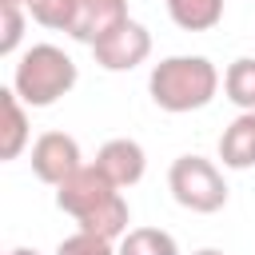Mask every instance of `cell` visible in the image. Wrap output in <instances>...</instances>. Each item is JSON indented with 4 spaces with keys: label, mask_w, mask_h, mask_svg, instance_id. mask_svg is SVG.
Here are the masks:
<instances>
[{
    "label": "cell",
    "mask_w": 255,
    "mask_h": 255,
    "mask_svg": "<svg viewBox=\"0 0 255 255\" xmlns=\"http://www.w3.org/2000/svg\"><path fill=\"white\" fill-rule=\"evenodd\" d=\"M56 207L64 215H72L80 231H92V235H104V239H116V243L131 231L128 227L131 211H128L124 187H116L96 163L76 167L56 187Z\"/></svg>",
    "instance_id": "6da1fadb"
},
{
    "label": "cell",
    "mask_w": 255,
    "mask_h": 255,
    "mask_svg": "<svg viewBox=\"0 0 255 255\" xmlns=\"http://www.w3.org/2000/svg\"><path fill=\"white\" fill-rule=\"evenodd\" d=\"M147 92L159 112H171V116L199 112L219 92V68L207 56H167L151 68Z\"/></svg>",
    "instance_id": "7a4b0ae2"
},
{
    "label": "cell",
    "mask_w": 255,
    "mask_h": 255,
    "mask_svg": "<svg viewBox=\"0 0 255 255\" xmlns=\"http://www.w3.org/2000/svg\"><path fill=\"white\" fill-rule=\"evenodd\" d=\"M76 60L56 44H32L12 68V88L28 108H52L60 96L76 88Z\"/></svg>",
    "instance_id": "3957f363"
},
{
    "label": "cell",
    "mask_w": 255,
    "mask_h": 255,
    "mask_svg": "<svg viewBox=\"0 0 255 255\" xmlns=\"http://www.w3.org/2000/svg\"><path fill=\"white\" fill-rule=\"evenodd\" d=\"M167 187H171V199L183 211H195V215H215L227 203L223 171L211 159H203V155H179V159H171Z\"/></svg>",
    "instance_id": "277c9868"
},
{
    "label": "cell",
    "mask_w": 255,
    "mask_h": 255,
    "mask_svg": "<svg viewBox=\"0 0 255 255\" xmlns=\"http://www.w3.org/2000/svg\"><path fill=\"white\" fill-rule=\"evenodd\" d=\"M92 56H96V64L104 72H131L151 56V32L139 20H124L100 44H92Z\"/></svg>",
    "instance_id": "5b68a950"
},
{
    "label": "cell",
    "mask_w": 255,
    "mask_h": 255,
    "mask_svg": "<svg viewBox=\"0 0 255 255\" xmlns=\"http://www.w3.org/2000/svg\"><path fill=\"white\" fill-rule=\"evenodd\" d=\"M76 167H84L76 135H68V131H44V135H36V143H32V171H36L40 183L60 187Z\"/></svg>",
    "instance_id": "8992f818"
},
{
    "label": "cell",
    "mask_w": 255,
    "mask_h": 255,
    "mask_svg": "<svg viewBox=\"0 0 255 255\" xmlns=\"http://www.w3.org/2000/svg\"><path fill=\"white\" fill-rule=\"evenodd\" d=\"M124 20H131V16H128V0H76L68 36L92 48V44H100L108 32H116Z\"/></svg>",
    "instance_id": "52a82bcc"
},
{
    "label": "cell",
    "mask_w": 255,
    "mask_h": 255,
    "mask_svg": "<svg viewBox=\"0 0 255 255\" xmlns=\"http://www.w3.org/2000/svg\"><path fill=\"white\" fill-rule=\"evenodd\" d=\"M96 167H100L116 187H131V183H139L143 171H147V151H143L135 139L116 135V139H108V143L96 151Z\"/></svg>",
    "instance_id": "ba28073f"
},
{
    "label": "cell",
    "mask_w": 255,
    "mask_h": 255,
    "mask_svg": "<svg viewBox=\"0 0 255 255\" xmlns=\"http://www.w3.org/2000/svg\"><path fill=\"white\" fill-rule=\"evenodd\" d=\"M219 159L231 171L255 167V112H239L219 135Z\"/></svg>",
    "instance_id": "9c48e42d"
},
{
    "label": "cell",
    "mask_w": 255,
    "mask_h": 255,
    "mask_svg": "<svg viewBox=\"0 0 255 255\" xmlns=\"http://www.w3.org/2000/svg\"><path fill=\"white\" fill-rule=\"evenodd\" d=\"M0 104H4V135H0V159H16L24 147H28V104L16 96V88L8 84L0 92Z\"/></svg>",
    "instance_id": "30bf717a"
},
{
    "label": "cell",
    "mask_w": 255,
    "mask_h": 255,
    "mask_svg": "<svg viewBox=\"0 0 255 255\" xmlns=\"http://www.w3.org/2000/svg\"><path fill=\"white\" fill-rule=\"evenodd\" d=\"M167 16L183 32H207L223 20V0H163Z\"/></svg>",
    "instance_id": "8fae6325"
},
{
    "label": "cell",
    "mask_w": 255,
    "mask_h": 255,
    "mask_svg": "<svg viewBox=\"0 0 255 255\" xmlns=\"http://www.w3.org/2000/svg\"><path fill=\"white\" fill-rule=\"evenodd\" d=\"M223 92L239 112H255V56H239L223 72Z\"/></svg>",
    "instance_id": "7c38bea8"
},
{
    "label": "cell",
    "mask_w": 255,
    "mask_h": 255,
    "mask_svg": "<svg viewBox=\"0 0 255 255\" xmlns=\"http://www.w3.org/2000/svg\"><path fill=\"white\" fill-rule=\"evenodd\" d=\"M116 251L120 255H179V243L163 227H131L116 243Z\"/></svg>",
    "instance_id": "4fadbf2b"
},
{
    "label": "cell",
    "mask_w": 255,
    "mask_h": 255,
    "mask_svg": "<svg viewBox=\"0 0 255 255\" xmlns=\"http://www.w3.org/2000/svg\"><path fill=\"white\" fill-rule=\"evenodd\" d=\"M28 8V16L52 32H68L72 24V12H76V0H20Z\"/></svg>",
    "instance_id": "5bb4252c"
},
{
    "label": "cell",
    "mask_w": 255,
    "mask_h": 255,
    "mask_svg": "<svg viewBox=\"0 0 255 255\" xmlns=\"http://www.w3.org/2000/svg\"><path fill=\"white\" fill-rule=\"evenodd\" d=\"M24 4H16V0H0V56H12L16 48H20V40H24Z\"/></svg>",
    "instance_id": "9a60e30c"
},
{
    "label": "cell",
    "mask_w": 255,
    "mask_h": 255,
    "mask_svg": "<svg viewBox=\"0 0 255 255\" xmlns=\"http://www.w3.org/2000/svg\"><path fill=\"white\" fill-rule=\"evenodd\" d=\"M56 255H120L116 251V239H104V235H92V231H72L68 239L56 243Z\"/></svg>",
    "instance_id": "2e32d148"
},
{
    "label": "cell",
    "mask_w": 255,
    "mask_h": 255,
    "mask_svg": "<svg viewBox=\"0 0 255 255\" xmlns=\"http://www.w3.org/2000/svg\"><path fill=\"white\" fill-rule=\"evenodd\" d=\"M8 255H40V251H36V247H12Z\"/></svg>",
    "instance_id": "e0dca14e"
},
{
    "label": "cell",
    "mask_w": 255,
    "mask_h": 255,
    "mask_svg": "<svg viewBox=\"0 0 255 255\" xmlns=\"http://www.w3.org/2000/svg\"><path fill=\"white\" fill-rule=\"evenodd\" d=\"M191 255H223L219 247H199V251H191Z\"/></svg>",
    "instance_id": "ac0fdd59"
},
{
    "label": "cell",
    "mask_w": 255,
    "mask_h": 255,
    "mask_svg": "<svg viewBox=\"0 0 255 255\" xmlns=\"http://www.w3.org/2000/svg\"><path fill=\"white\" fill-rule=\"evenodd\" d=\"M16 4H20V0H16Z\"/></svg>",
    "instance_id": "d6986e66"
}]
</instances>
